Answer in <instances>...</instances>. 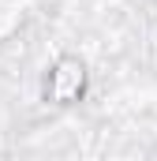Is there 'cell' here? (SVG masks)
Listing matches in <instances>:
<instances>
[{"mask_svg":"<svg viewBox=\"0 0 157 161\" xmlns=\"http://www.w3.org/2000/svg\"><path fill=\"white\" fill-rule=\"evenodd\" d=\"M90 90V71H86V60L75 53H64L49 64L45 79H41V97L56 109H71L86 97Z\"/></svg>","mask_w":157,"mask_h":161,"instance_id":"cell-1","label":"cell"}]
</instances>
